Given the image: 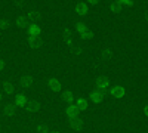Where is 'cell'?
I'll return each instance as SVG.
<instances>
[{"label": "cell", "mask_w": 148, "mask_h": 133, "mask_svg": "<svg viewBox=\"0 0 148 133\" xmlns=\"http://www.w3.org/2000/svg\"><path fill=\"white\" fill-rule=\"evenodd\" d=\"M126 93L125 87H121V86H113V87H110V95L111 96H114V98H123Z\"/></svg>", "instance_id": "obj_1"}, {"label": "cell", "mask_w": 148, "mask_h": 133, "mask_svg": "<svg viewBox=\"0 0 148 133\" xmlns=\"http://www.w3.org/2000/svg\"><path fill=\"white\" fill-rule=\"evenodd\" d=\"M110 86V80L107 78V77H99L96 80V87H98V90H104V89H107Z\"/></svg>", "instance_id": "obj_2"}, {"label": "cell", "mask_w": 148, "mask_h": 133, "mask_svg": "<svg viewBox=\"0 0 148 133\" xmlns=\"http://www.w3.org/2000/svg\"><path fill=\"white\" fill-rule=\"evenodd\" d=\"M28 44L33 47V49H40V47L43 46V42L39 37H33V35H30L28 37Z\"/></svg>", "instance_id": "obj_3"}, {"label": "cell", "mask_w": 148, "mask_h": 133, "mask_svg": "<svg viewBox=\"0 0 148 133\" xmlns=\"http://www.w3.org/2000/svg\"><path fill=\"white\" fill-rule=\"evenodd\" d=\"M47 84H49V89L53 90V92H59L61 90V83H59L58 78H49Z\"/></svg>", "instance_id": "obj_4"}, {"label": "cell", "mask_w": 148, "mask_h": 133, "mask_svg": "<svg viewBox=\"0 0 148 133\" xmlns=\"http://www.w3.org/2000/svg\"><path fill=\"white\" fill-rule=\"evenodd\" d=\"M65 114H67L70 118H77V114H79V111H77L76 105H68V106L65 108Z\"/></svg>", "instance_id": "obj_5"}, {"label": "cell", "mask_w": 148, "mask_h": 133, "mask_svg": "<svg viewBox=\"0 0 148 133\" xmlns=\"http://www.w3.org/2000/svg\"><path fill=\"white\" fill-rule=\"evenodd\" d=\"M25 106H27L25 110H27L28 113H36V111H39L40 104L37 102V101H30V102H27V105H25Z\"/></svg>", "instance_id": "obj_6"}, {"label": "cell", "mask_w": 148, "mask_h": 133, "mask_svg": "<svg viewBox=\"0 0 148 133\" xmlns=\"http://www.w3.org/2000/svg\"><path fill=\"white\" fill-rule=\"evenodd\" d=\"M90 99H92V102H95V104H99V102L104 101V93H102L101 90H96V92H93V93L90 95Z\"/></svg>", "instance_id": "obj_7"}, {"label": "cell", "mask_w": 148, "mask_h": 133, "mask_svg": "<svg viewBox=\"0 0 148 133\" xmlns=\"http://www.w3.org/2000/svg\"><path fill=\"white\" fill-rule=\"evenodd\" d=\"M21 84H22V87H31L34 84V78L31 76H24L21 78Z\"/></svg>", "instance_id": "obj_8"}, {"label": "cell", "mask_w": 148, "mask_h": 133, "mask_svg": "<svg viewBox=\"0 0 148 133\" xmlns=\"http://www.w3.org/2000/svg\"><path fill=\"white\" fill-rule=\"evenodd\" d=\"M70 126L74 129V130H76V132H79L82 127H83V121H82V120L77 117V118H71V121H70Z\"/></svg>", "instance_id": "obj_9"}, {"label": "cell", "mask_w": 148, "mask_h": 133, "mask_svg": "<svg viewBox=\"0 0 148 133\" xmlns=\"http://www.w3.org/2000/svg\"><path fill=\"white\" fill-rule=\"evenodd\" d=\"M76 14L80 15V16H84L86 14H88V5L86 3H79L76 6Z\"/></svg>", "instance_id": "obj_10"}, {"label": "cell", "mask_w": 148, "mask_h": 133, "mask_svg": "<svg viewBox=\"0 0 148 133\" xmlns=\"http://www.w3.org/2000/svg\"><path fill=\"white\" fill-rule=\"evenodd\" d=\"M76 108H77V111H86V110H88V101L83 99V98L77 99V102H76Z\"/></svg>", "instance_id": "obj_11"}, {"label": "cell", "mask_w": 148, "mask_h": 133, "mask_svg": "<svg viewBox=\"0 0 148 133\" xmlns=\"http://www.w3.org/2000/svg\"><path fill=\"white\" fill-rule=\"evenodd\" d=\"M3 114L8 115V117H12L15 114V105H12V104H8L5 108H3Z\"/></svg>", "instance_id": "obj_12"}, {"label": "cell", "mask_w": 148, "mask_h": 133, "mask_svg": "<svg viewBox=\"0 0 148 133\" xmlns=\"http://www.w3.org/2000/svg\"><path fill=\"white\" fill-rule=\"evenodd\" d=\"M3 90H5L6 95H12L15 92V87H14V84H12L10 81H5L3 83Z\"/></svg>", "instance_id": "obj_13"}, {"label": "cell", "mask_w": 148, "mask_h": 133, "mask_svg": "<svg viewBox=\"0 0 148 133\" xmlns=\"http://www.w3.org/2000/svg\"><path fill=\"white\" fill-rule=\"evenodd\" d=\"M27 18H28V21L37 22V21H40V19H42V15H40L37 10H33V12H30V14L27 15Z\"/></svg>", "instance_id": "obj_14"}, {"label": "cell", "mask_w": 148, "mask_h": 133, "mask_svg": "<svg viewBox=\"0 0 148 133\" xmlns=\"http://www.w3.org/2000/svg\"><path fill=\"white\" fill-rule=\"evenodd\" d=\"M28 24H30V21H28V18H27V16H18V18H16V25H18V27H21V28L27 27Z\"/></svg>", "instance_id": "obj_15"}, {"label": "cell", "mask_w": 148, "mask_h": 133, "mask_svg": "<svg viewBox=\"0 0 148 133\" xmlns=\"http://www.w3.org/2000/svg\"><path fill=\"white\" fill-rule=\"evenodd\" d=\"M15 105H18V106H25V105H27L25 95H18L16 98H15Z\"/></svg>", "instance_id": "obj_16"}, {"label": "cell", "mask_w": 148, "mask_h": 133, "mask_svg": "<svg viewBox=\"0 0 148 133\" xmlns=\"http://www.w3.org/2000/svg\"><path fill=\"white\" fill-rule=\"evenodd\" d=\"M30 35H33V37H39L40 33H42V28L39 25H30Z\"/></svg>", "instance_id": "obj_17"}, {"label": "cell", "mask_w": 148, "mask_h": 133, "mask_svg": "<svg viewBox=\"0 0 148 133\" xmlns=\"http://www.w3.org/2000/svg\"><path fill=\"white\" fill-rule=\"evenodd\" d=\"M62 99H64L65 102H73V101H74L73 92H71V90H65V92L62 93Z\"/></svg>", "instance_id": "obj_18"}, {"label": "cell", "mask_w": 148, "mask_h": 133, "mask_svg": "<svg viewBox=\"0 0 148 133\" xmlns=\"http://www.w3.org/2000/svg\"><path fill=\"white\" fill-rule=\"evenodd\" d=\"M110 10L113 12V14H119V12L121 10V6H120V3H119V2L111 3V5H110Z\"/></svg>", "instance_id": "obj_19"}, {"label": "cell", "mask_w": 148, "mask_h": 133, "mask_svg": "<svg viewBox=\"0 0 148 133\" xmlns=\"http://www.w3.org/2000/svg\"><path fill=\"white\" fill-rule=\"evenodd\" d=\"M102 58H104V59L113 58V49H110V47H105V49L102 50Z\"/></svg>", "instance_id": "obj_20"}, {"label": "cell", "mask_w": 148, "mask_h": 133, "mask_svg": "<svg viewBox=\"0 0 148 133\" xmlns=\"http://www.w3.org/2000/svg\"><path fill=\"white\" fill-rule=\"evenodd\" d=\"M36 132H37V133H47L49 130H47V126H46V124H37Z\"/></svg>", "instance_id": "obj_21"}, {"label": "cell", "mask_w": 148, "mask_h": 133, "mask_svg": "<svg viewBox=\"0 0 148 133\" xmlns=\"http://www.w3.org/2000/svg\"><path fill=\"white\" fill-rule=\"evenodd\" d=\"M92 35H93V33H92L90 30H88V28H86V30L82 33V37H83L84 40H89V39H92Z\"/></svg>", "instance_id": "obj_22"}, {"label": "cell", "mask_w": 148, "mask_h": 133, "mask_svg": "<svg viewBox=\"0 0 148 133\" xmlns=\"http://www.w3.org/2000/svg\"><path fill=\"white\" fill-rule=\"evenodd\" d=\"M9 25H10V22H9V19H6V18H2V19H0V28H2V30L8 28Z\"/></svg>", "instance_id": "obj_23"}, {"label": "cell", "mask_w": 148, "mask_h": 133, "mask_svg": "<svg viewBox=\"0 0 148 133\" xmlns=\"http://www.w3.org/2000/svg\"><path fill=\"white\" fill-rule=\"evenodd\" d=\"M84 30H86L84 22H77V24H76V31H77V33H83Z\"/></svg>", "instance_id": "obj_24"}, {"label": "cell", "mask_w": 148, "mask_h": 133, "mask_svg": "<svg viewBox=\"0 0 148 133\" xmlns=\"http://www.w3.org/2000/svg\"><path fill=\"white\" fill-rule=\"evenodd\" d=\"M120 6L123 8V6H126V8H130V6H133V2L132 0H120Z\"/></svg>", "instance_id": "obj_25"}, {"label": "cell", "mask_w": 148, "mask_h": 133, "mask_svg": "<svg viewBox=\"0 0 148 133\" xmlns=\"http://www.w3.org/2000/svg\"><path fill=\"white\" fill-rule=\"evenodd\" d=\"M64 40H65V43H67L68 46H73V43H74V40H73V37H71V35H68V37H65Z\"/></svg>", "instance_id": "obj_26"}, {"label": "cell", "mask_w": 148, "mask_h": 133, "mask_svg": "<svg viewBox=\"0 0 148 133\" xmlns=\"http://www.w3.org/2000/svg\"><path fill=\"white\" fill-rule=\"evenodd\" d=\"M73 52H74V55H80V53L83 52V47H80V46H79V47H74Z\"/></svg>", "instance_id": "obj_27"}, {"label": "cell", "mask_w": 148, "mask_h": 133, "mask_svg": "<svg viewBox=\"0 0 148 133\" xmlns=\"http://www.w3.org/2000/svg\"><path fill=\"white\" fill-rule=\"evenodd\" d=\"M64 35H65V37L71 35V30H70V28H65V30H64Z\"/></svg>", "instance_id": "obj_28"}, {"label": "cell", "mask_w": 148, "mask_h": 133, "mask_svg": "<svg viewBox=\"0 0 148 133\" xmlns=\"http://www.w3.org/2000/svg\"><path fill=\"white\" fill-rule=\"evenodd\" d=\"M98 2H96V0H89V2L88 3H86V5H89V6H95Z\"/></svg>", "instance_id": "obj_29"}, {"label": "cell", "mask_w": 148, "mask_h": 133, "mask_svg": "<svg viewBox=\"0 0 148 133\" xmlns=\"http://www.w3.org/2000/svg\"><path fill=\"white\" fill-rule=\"evenodd\" d=\"M3 68H5V61H3L2 58H0V71H2Z\"/></svg>", "instance_id": "obj_30"}, {"label": "cell", "mask_w": 148, "mask_h": 133, "mask_svg": "<svg viewBox=\"0 0 148 133\" xmlns=\"http://www.w3.org/2000/svg\"><path fill=\"white\" fill-rule=\"evenodd\" d=\"M144 114L148 117V105H145V106H144Z\"/></svg>", "instance_id": "obj_31"}, {"label": "cell", "mask_w": 148, "mask_h": 133, "mask_svg": "<svg viewBox=\"0 0 148 133\" xmlns=\"http://www.w3.org/2000/svg\"><path fill=\"white\" fill-rule=\"evenodd\" d=\"M15 5H16V6H22L24 3H22V2H15Z\"/></svg>", "instance_id": "obj_32"}, {"label": "cell", "mask_w": 148, "mask_h": 133, "mask_svg": "<svg viewBox=\"0 0 148 133\" xmlns=\"http://www.w3.org/2000/svg\"><path fill=\"white\" fill-rule=\"evenodd\" d=\"M2 99H3V96H2V93H0V102H2Z\"/></svg>", "instance_id": "obj_33"}, {"label": "cell", "mask_w": 148, "mask_h": 133, "mask_svg": "<svg viewBox=\"0 0 148 133\" xmlns=\"http://www.w3.org/2000/svg\"><path fill=\"white\" fill-rule=\"evenodd\" d=\"M145 18H147V19H148V10H147V14H145Z\"/></svg>", "instance_id": "obj_34"}, {"label": "cell", "mask_w": 148, "mask_h": 133, "mask_svg": "<svg viewBox=\"0 0 148 133\" xmlns=\"http://www.w3.org/2000/svg\"><path fill=\"white\" fill-rule=\"evenodd\" d=\"M51 133H58V132H51Z\"/></svg>", "instance_id": "obj_35"}]
</instances>
